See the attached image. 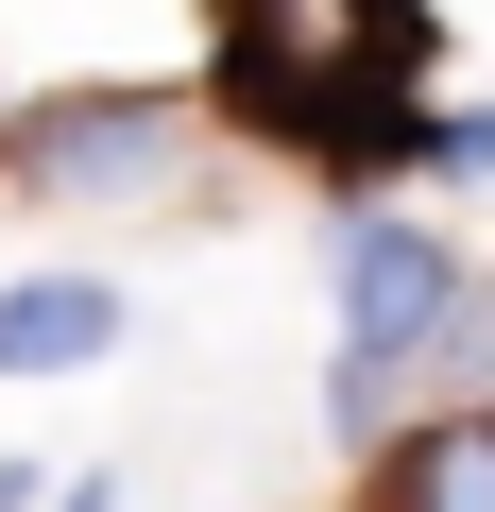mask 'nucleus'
I'll use <instances>...</instances> for the list:
<instances>
[{"label": "nucleus", "instance_id": "f257e3e1", "mask_svg": "<svg viewBox=\"0 0 495 512\" xmlns=\"http://www.w3.org/2000/svg\"><path fill=\"white\" fill-rule=\"evenodd\" d=\"M427 86V0H222V103L257 137H325V154H410Z\"/></svg>", "mask_w": 495, "mask_h": 512}, {"label": "nucleus", "instance_id": "f03ea898", "mask_svg": "<svg viewBox=\"0 0 495 512\" xmlns=\"http://www.w3.org/2000/svg\"><path fill=\"white\" fill-rule=\"evenodd\" d=\"M18 171L52 188V205H137V188H171L188 171V120L171 103H52V120H18Z\"/></svg>", "mask_w": 495, "mask_h": 512}, {"label": "nucleus", "instance_id": "7ed1b4c3", "mask_svg": "<svg viewBox=\"0 0 495 512\" xmlns=\"http://www.w3.org/2000/svg\"><path fill=\"white\" fill-rule=\"evenodd\" d=\"M103 342H120V291L103 274H18V291H0V376H69Z\"/></svg>", "mask_w": 495, "mask_h": 512}, {"label": "nucleus", "instance_id": "20e7f679", "mask_svg": "<svg viewBox=\"0 0 495 512\" xmlns=\"http://www.w3.org/2000/svg\"><path fill=\"white\" fill-rule=\"evenodd\" d=\"M376 512H495V410L410 427V444H393V478H376Z\"/></svg>", "mask_w": 495, "mask_h": 512}, {"label": "nucleus", "instance_id": "39448f33", "mask_svg": "<svg viewBox=\"0 0 495 512\" xmlns=\"http://www.w3.org/2000/svg\"><path fill=\"white\" fill-rule=\"evenodd\" d=\"M410 154H427V171H495V103H478V120H427Z\"/></svg>", "mask_w": 495, "mask_h": 512}, {"label": "nucleus", "instance_id": "423d86ee", "mask_svg": "<svg viewBox=\"0 0 495 512\" xmlns=\"http://www.w3.org/2000/svg\"><path fill=\"white\" fill-rule=\"evenodd\" d=\"M69 512H103V478H69Z\"/></svg>", "mask_w": 495, "mask_h": 512}]
</instances>
